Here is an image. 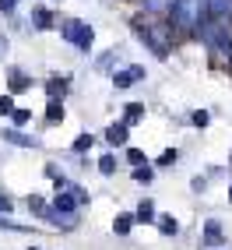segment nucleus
Listing matches in <instances>:
<instances>
[{
	"label": "nucleus",
	"mask_w": 232,
	"mask_h": 250,
	"mask_svg": "<svg viewBox=\"0 0 232 250\" xmlns=\"http://www.w3.org/2000/svg\"><path fill=\"white\" fill-rule=\"evenodd\" d=\"M67 32H71V39H74L77 46H88V42H92V28H85L81 21H71Z\"/></svg>",
	"instance_id": "obj_1"
},
{
	"label": "nucleus",
	"mask_w": 232,
	"mask_h": 250,
	"mask_svg": "<svg viewBox=\"0 0 232 250\" xmlns=\"http://www.w3.org/2000/svg\"><path fill=\"white\" fill-rule=\"evenodd\" d=\"M63 120V109L60 106H49V124H60Z\"/></svg>",
	"instance_id": "obj_2"
},
{
	"label": "nucleus",
	"mask_w": 232,
	"mask_h": 250,
	"mask_svg": "<svg viewBox=\"0 0 232 250\" xmlns=\"http://www.w3.org/2000/svg\"><path fill=\"white\" fill-rule=\"evenodd\" d=\"M123 134H127L123 127H113V130H109V141H123Z\"/></svg>",
	"instance_id": "obj_3"
},
{
	"label": "nucleus",
	"mask_w": 232,
	"mask_h": 250,
	"mask_svg": "<svg viewBox=\"0 0 232 250\" xmlns=\"http://www.w3.org/2000/svg\"><path fill=\"white\" fill-rule=\"evenodd\" d=\"M11 4H14V0H0V7H4V11H11Z\"/></svg>",
	"instance_id": "obj_4"
}]
</instances>
